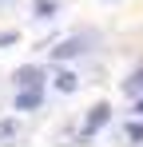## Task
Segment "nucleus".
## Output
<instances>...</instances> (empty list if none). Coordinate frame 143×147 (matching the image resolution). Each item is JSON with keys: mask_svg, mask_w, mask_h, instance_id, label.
<instances>
[{"mask_svg": "<svg viewBox=\"0 0 143 147\" xmlns=\"http://www.w3.org/2000/svg\"><path fill=\"white\" fill-rule=\"evenodd\" d=\"M88 44H92V36H72V40H64V44H56V48H52V60H56V64L76 60V56H84V52H88Z\"/></svg>", "mask_w": 143, "mask_h": 147, "instance_id": "1", "label": "nucleus"}, {"mask_svg": "<svg viewBox=\"0 0 143 147\" xmlns=\"http://www.w3.org/2000/svg\"><path fill=\"white\" fill-rule=\"evenodd\" d=\"M107 119H111V107H107V103H95L92 111H88V119H84V131H80V135H84V139H92Z\"/></svg>", "mask_w": 143, "mask_h": 147, "instance_id": "2", "label": "nucleus"}, {"mask_svg": "<svg viewBox=\"0 0 143 147\" xmlns=\"http://www.w3.org/2000/svg\"><path fill=\"white\" fill-rule=\"evenodd\" d=\"M44 103V88H20L16 92V111H36Z\"/></svg>", "mask_w": 143, "mask_h": 147, "instance_id": "3", "label": "nucleus"}, {"mask_svg": "<svg viewBox=\"0 0 143 147\" xmlns=\"http://www.w3.org/2000/svg\"><path fill=\"white\" fill-rule=\"evenodd\" d=\"M76 88H80V76H76V72H68V68H56V92L72 96Z\"/></svg>", "mask_w": 143, "mask_h": 147, "instance_id": "4", "label": "nucleus"}, {"mask_svg": "<svg viewBox=\"0 0 143 147\" xmlns=\"http://www.w3.org/2000/svg\"><path fill=\"white\" fill-rule=\"evenodd\" d=\"M16 88H44V72L40 68H20L16 72Z\"/></svg>", "mask_w": 143, "mask_h": 147, "instance_id": "5", "label": "nucleus"}, {"mask_svg": "<svg viewBox=\"0 0 143 147\" xmlns=\"http://www.w3.org/2000/svg\"><path fill=\"white\" fill-rule=\"evenodd\" d=\"M60 8H64V0H36V4H32V16H36V20H52Z\"/></svg>", "mask_w": 143, "mask_h": 147, "instance_id": "6", "label": "nucleus"}, {"mask_svg": "<svg viewBox=\"0 0 143 147\" xmlns=\"http://www.w3.org/2000/svg\"><path fill=\"white\" fill-rule=\"evenodd\" d=\"M20 119H12V115H8V119H0V143H16V139H20Z\"/></svg>", "mask_w": 143, "mask_h": 147, "instance_id": "7", "label": "nucleus"}, {"mask_svg": "<svg viewBox=\"0 0 143 147\" xmlns=\"http://www.w3.org/2000/svg\"><path fill=\"white\" fill-rule=\"evenodd\" d=\"M123 92H127V96H143V68H139L135 76H131L127 84H123Z\"/></svg>", "mask_w": 143, "mask_h": 147, "instance_id": "8", "label": "nucleus"}, {"mask_svg": "<svg viewBox=\"0 0 143 147\" xmlns=\"http://www.w3.org/2000/svg\"><path fill=\"white\" fill-rule=\"evenodd\" d=\"M127 139H143V123H127Z\"/></svg>", "mask_w": 143, "mask_h": 147, "instance_id": "9", "label": "nucleus"}, {"mask_svg": "<svg viewBox=\"0 0 143 147\" xmlns=\"http://www.w3.org/2000/svg\"><path fill=\"white\" fill-rule=\"evenodd\" d=\"M16 40H20L16 32H0V48H4V44H16Z\"/></svg>", "mask_w": 143, "mask_h": 147, "instance_id": "10", "label": "nucleus"}, {"mask_svg": "<svg viewBox=\"0 0 143 147\" xmlns=\"http://www.w3.org/2000/svg\"><path fill=\"white\" fill-rule=\"evenodd\" d=\"M135 115H139V119H143V99H135Z\"/></svg>", "mask_w": 143, "mask_h": 147, "instance_id": "11", "label": "nucleus"}]
</instances>
